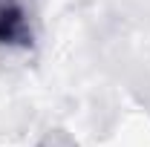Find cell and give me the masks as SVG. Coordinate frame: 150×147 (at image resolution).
I'll list each match as a JSON object with an SVG mask.
<instances>
[{"label":"cell","mask_w":150,"mask_h":147,"mask_svg":"<svg viewBox=\"0 0 150 147\" xmlns=\"http://www.w3.org/2000/svg\"><path fill=\"white\" fill-rule=\"evenodd\" d=\"M35 40V0H0V46L29 49Z\"/></svg>","instance_id":"obj_1"},{"label":"cell","mask_w":150,"mask_h":147,"mask_svg":"<svg viewBox=\"0 0 150 147\" xmlns=\"http://www.w3.org/2000/svg\"><path fill=\"white\" fill-rule=\"evenodd\" d=\"M35 147H81V144L75 141L67 130L55 127V130H46V133L38 139V144H35Z\"/></svg>","instance_id":"obj_2"}]
</instances>
